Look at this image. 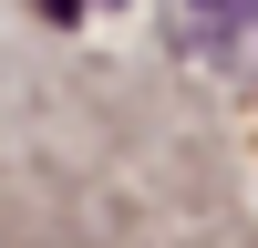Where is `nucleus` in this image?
<instances>
[{"mask_svg": "<svg viewBox=\"0 0 258 248\" xmlns=\"http://www.w3.org/2000/svg\"><path fill=\"white\" fill-rule=\"evenodd\" d=\"M197 11H207V21H227V11H238V0H197Z\"/></svg>", "mask_w": 258, "mask_h": 248, "instance_id": "f257e3e1", "label": "nucleus"}]
</instances>
